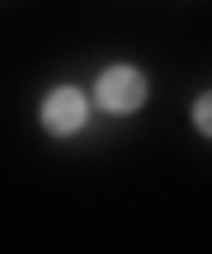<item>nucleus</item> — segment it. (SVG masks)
I'll list each match as a JSON object with an SVG mask.
<instances>
[{"instance_id":"nucleus-3","label":"nucleus","mask_w":212,"mask_h":254,"mask_svg":"<svg viewBox=\"0 0 212 254\" xmlns=\"http://www.w3.org/2000/svg\"><path fill=\"white\" fill-rule=\"evenodd\" d=\"M194 127L203 136H212V90L203 94V99H194Z\"/></svg>"},{"instance_id":"nucleus-1","label":"nucleus","mask_w":212,"mask_h":254,"mask_svg":"<svg viewBox=\"0 0 212 254\" xmlns=\"http://www.w3.org/2000/svg\"><path fill=\"white\" fill-rule=\"evenodd\" d=\"M94 104L104 113H137L146 104V75L137 66H128V62L104 66L99 80H94Z\"/></svg>"},{"instance_id":"nucleus-2","label":"nucleus","mask_w":212,"mask_h":254,"mask_svg":"<svg viewBox=\"0 0 212 254\" xmlns=\"http://www.w3.org/2000/svg\"><path fill=\"white\" fill-rule=\"evenodd\" d=\"M38 118H43V127L52 136H75L85 123H90V99H85L75 85H57V90H47Z\"/></svg>"}]
</instances>
